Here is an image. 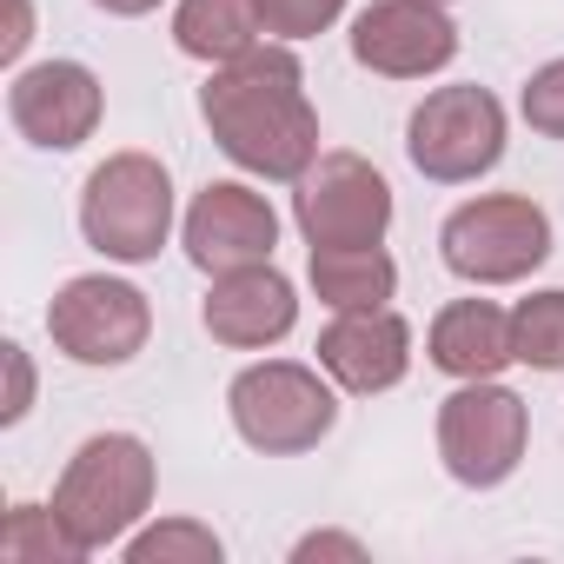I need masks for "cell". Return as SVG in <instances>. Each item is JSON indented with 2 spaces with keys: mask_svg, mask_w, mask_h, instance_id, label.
I'll return each mask as SVG.
<instances>
[{
  "mask_svg": "<svg viewBox=\"0 0 564 564\" xmlns=\"http://www.w3.org/2000/svg\"><path fill=\"white\" fill-rule=\"evenodd\" d=\"M531 445V405L498 379H458L438 405V458L465 491H498Z\"/></svg>",
  "mask_w": 564,
  "mask_h": 564,
  "instance_id": "cell-6",
  "label": "cell"
},
{
  "mask_svg": "<svg viewBox=\"0 0 564 564\" xmlns=\"http://www.w3.org/2000/svg\"><path fill=\"white\" fill-rule=\"evenodd\" d=\"M153 485H160V471H153L147 438L94 432L54 485V511L80 538V551L94 557V551H113L140 531V518L153 511Z\"/></svg>",
  "mask_w": 564,
  "mask_h": 564,
  "instance_id": "cell-2",
  "label": "cell"
},
{
  "mask_svg": "<svg viewBox=\"0 0 564 564\" xmlns=\"http://www.w3.org/2000/svg\"><path fill=\"white\" fill-rule=\"evenodd\" d=\"M352 61L379 80H425L458 61V28L438 0H372L352 14Z\"/></svg>",
  "mask_w": 564,
  "mask_h": 564,
  "instance_id": "cell-10",
  "label": "cell"
},
{
  "mask_svg": "<svg viewBox=\"0 0 564 564\" xmlns=\"http://www.w3.org/2000/svg\"><path fill=\"white\" fill-rule=\"evenodd\" d=\"M438 8H452V0H438Z\"/></svg>",
  "mask_w": 564,
  "mask_h": 564,
  "instance_id": "cell-27",
  "label": "cell"
},
{
  "mask_svg": "<svg viewBox=\"0 0 564 564\" xmlns=\"http://www.w3.org/2000/svg\"><path fill=\"white\" fill-rule=\"evenodd\" d=\"M100 14H113V21H140V14H153L160 0H94Z\"/></svg>",
  "mask_w": 564,
  "mask_h": 564,
  "instance_id": "cell-26",
  "label": "cell"
},
{
  "mask_svg": "<svg viewBox=\"0 0 564 564\" xmlns=\"http://www.w3.org/2000/svg\"><path fill=\"white\" fill-rule=\"evenodd\" d=\"M120 557H127V564H219L226 544H219V531L199 524V518H160V524H140V531L120 544Z\"/></svg>",
  "mask_w": 564,
  "mask_h": 564,
  "instance_id": "cell-19",
  "label": "cell"
},
{
  "mask_svg": "<svg viewBox=\"0 0 564 564\" xmlns=\"http://www.w3.org/2000/svg\"><path fill=\"white\" fill-rule=\"evenodd\" d=\"M226 412L232 432L265 452V458H300L313 452L333 425H339V386L326 366H300V359H259L226 386Z\"/></svg>",
  "mask_w": 564,
  "mask_h": 564,
  "instance_id": "cell-3",
  "label": "cell"
},
{
  "mask_svg": "<svg viewBox=\"0 0 564 564\" xmlns=\"http://www.w3.org/2000/svg\"><path fill=\"white\" fill-rule=\"evenodd\" d=\"M265 41V14H259V0H180L173 8V47L186 61H239L246 47Z\"/></svg>",
  "mask_w": 564,
  "mask_h": 564,
  "instance_id": "cell-17",
  "label": "cell"
},
{
  "mask_svg": "<svg viewBox=\"0 0 564 564\" xmlns=\"http://www.w3.org/2000/svg\"><path fill=\"white\" fill-rule=\"evenodd\" d=\"M438 259L465 286H518L551 259V213L531 193H478L445 213Z\"/></svg>",
  "mask_w": 564,
  "mask_h": 564,
  "instance_id": "cell-5",
  "label": "cell"
},
{
  "mask_svg": "<svg viewBox=\"0 0 564 564\" xmlns=\"http://www.w3.org/2000/svg\"><path fill=\"white\" fill-rule=\"evenodd\" d=\"M293 226L306 246H386L392 186L366 153L333 147L293 180Z\"/></svg>",
  "mask_w": 564,
  "mask_h": 564,
  "instance_id": "cell-8",
  "label": "cell"
},
{
  "mask_svg": "<svg viewBox=\"0 0 564 564\" xmlns=\"http://www.w3.org/2000/svg\"><path fill=\"white\" fill-rule=\"evenodd\" d=\"M259 14L272 41H313L346 14V0H259Z\"/></svg>",
  "mask_w": 564,
  "mask_h": 564,
  "instance_id": "cell-21",
  "label": "cell"
},
{
  "mask_svg": "<svg viewBox=\"0 0 564 564\" xmlns=\"http://www.w3.org/2000/svg\"><path fill=\"white\" fill-rule=\"evenodd\" d=\"M199 120L213 147L252 180H300L319 160V113L306 100L293 41H259L239 61H219L199 87Z\"/></svg>",
  "mask_w": 564,
  "mask_h": 564,
  "instance_id": "cell-1",
  "label": "cell"
},
{
  "mask_svg": "<svg viewBox=\"0 0 564 564\" xmlns=\"http://www.w3.org/2000/svg\"><path fill=\"white\" fill-rule=\"evenodd\" d=\"M405 160L438 186H471L505 160V107L491 87H438L405 120Z\"/></svg>",
  "mask_w": 564,
  "mask_h": 564,
  "instance_id": "cell-7",
  "label": "cell"
},
{
  "mask_svg": "<svg viewBox=\"0 0 564 564\" xmlns=\"http://www.w3.org/2000/svg\"><path fill=\"white\" fill-rule=\"evenodd\" d=\"M173 232V173L153 153H107L80 186V239L113 265L160 259Z\"/></svg>",
  "mask_w": 564,
  "mask_h": 564,
  "instance_id": "cell-4",
  "label": "cell"
},
{
  "mask_svg": "<svg viewBox=\"0 0 564 564\" xmlns=\"http://www.w3.org/2000/svg\"><path fill=\"white\" fill-rule=\"evenodd\" d=\"M313 557H346V564H366V544L346 538V531H306L293 544V564H313Z\"/></svg>",
  "mask_w": 564,
  "mask_h": 564,
  "instance_id": "cell-24",
  "label": "cell"
},
{
  "mask_svg": "<svg viewBox=\"0 0 564 564\" xmlns=\"http://www.w3.org/2000/svg\"><path fill=\"white\" fill-rule=\"evenodd\" d=\"M180 239H186V259H193L206 279H219V272H239V265L272 259V246H279V213H272V199L252 193L246 180H213V186L193 193Z\"/></svg>",
  "mask_w": 564,
  "mask_h": 564,
  "instance_id": "cell-12",
  "label": "cell"
},
{
  "mask_svg": "<svg viewBox=\"0 0 564 564\" xmlns=\"http://www.w3.org/2000/svg\"><path fill=\"white\" fill-rule=\"evenodd\" d=\"M0 359H8V405H0V425H21L28 405H34V366H28V352L14 339L0 346Z\"/></svg>",
  "mask_w": 564,
  "mask_h": 564,
  "instance_id": "cell-23",
  "label": "cell"
},
{
  "mask_svg": "<svg viewBox=\"0 0 564 564\" xmlns=\"http://www.w3.org/2000/svg\"><path fill=\"white\" fill-rule=\"evenodd\" d=\"M319 366L333 372L339 392L352 399H379L412 372V326L392 306H366V313H333V326L319 333Z\"/></svg>",
  "mask_w": 564,
  "mask_h": 564,
  "instance_id": "cell-14",
  "label": "cell"
},
{
  "mask_svg": "<svg viewBox=\"0 0 564 564\" xmlns=\"http://www.w3.org/2000/svg\"><path fill=\"white\" fill-rule=\"evenodd\" d=\"M8 8H14V28H8V41H0V61H21L28 54V41H34V8H28V0H8Z\"/></svg>",
  "mask_w": 564,
  "mask_h": 564,
  "instance_id": "cell-25",
  "label": "cell"
},
{
  "mask_svg": "<svg viewBox=\"0 0 564 564\" xmlns=\"http://www.w3.org/2000/svg\"><path fill=\"white\" fill-rule=\"evenodd\" d=\"M313 293L333 313H366V306H392L399 293V265L386 246H313Z\"/></svg>",
  "mask_w": 564,
  "mask_h": 564,
  "instance_id": "cell-16",
  "label": "cell"
},
{
  "mask_svg": "<svg viewBox=\"0 0 564 564\" xmlns=\"http://www.w3.org/2000/svg\"><path fill=\"white\" fill-rule=\"evenodd\" d=\"M425 359L445 379H498L505 366H518L511 352V313L491 300H452L432 333H425Z\"/></svg>",
  "mask_w": 564,
  "mask_h": 564,
  "instance_id": "cell-15",
  "label": "cell"
},
{
  "mask_svg": "<svg viewBox=\"0 0 564 564\" xmlns=\"http://www.w3.org/2000/svg\"><path fill=\"white\" fill-rule=\"evenodd\" d=\"M199 326L226 352H265L300 326V293L272 259H259V265H239V272L213 279L206 306H199Z\"/></svg>",
  "mask_w": 564,
  "mask_h": 564,
  "instance_id": "cell-13",
  "label": "cell"
},
{
  "mask_svg": "<svg viewBox=\"0 0 564 564\" xmlns=\"http://www.w3.org/2000/svg\"><path fill=\"white\" fill-rule=\"evenodd\" d=\"M511 352L531 372H564V286H544L518 300L511 313Z\"/></svg>",
  "mask_w": 564,
  "mask_h": 564,
  "instance_id": "cell-20",
  "label": "cell"
},
{
  "mask_svg": "<svg viewBox=\"0 0 564 564\" xmlns=\"http://www.w3.org/2000/svg\"><path fill=\"white\" fill-rule=\"evenodd\" d=\"M0 557L8 564H80V538L61 524L54 505H14L0 524Z\"/></svg>",
  "mask_w": 564,
  "mask_h": 564,
  "instance_id": "cell-18",
  "label": "cell"
},
{
  "mask_svg": "<svg viewBox=\"0 0 564 564\" xmlns=\"http://www.w3.org/2000/svg\"><path fill=\"white\" fill-rule=\"evenodd\" d=\"M518 113H524V127H531V133H544V140H564V61H544V67L524 80V94H518Z\"/></svg>",
  "mask_w": 564,
  "mask_h": 564,
  "instance_id": "cell-22",
  "label": "cell"
},
{
  "mask_svg": "<svg viewBox=\"0 0 564 564\" xmlns=\"http://www.w3.org/2000/svg\"><path fill=\"white\" fill-rule=\"evenodd\" d=\"M47 339L74 366H127L153 339V306H147V293L133 286V279L80 272L47 306Z\"/></svg>",
  "mask_w": 564,
  "mask_h": 564,
  "instance_id": "cell-9",
  "label": "cell"
},
{
  "mask_svg": "<svg viewBox=\"0 0 564 564\" xmlns=\"http://www.w3.org/2000/svg\"><path fill=\"white\" fill-rule=\"evenodd\" d=\"M107 113V94H100V74L80 67V61H41V67H21L8 80V120L28 147L41 153H74L94 140Z\"/></svg>",
  "mask_w": 564,
  "mask_h": 564,
  "instance_id": "cell-11",
  "label": "cell"
}]
</instances>
